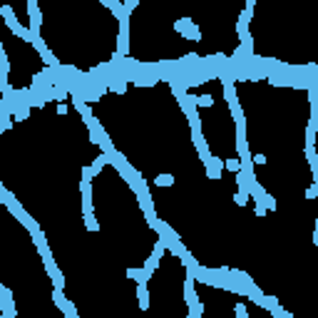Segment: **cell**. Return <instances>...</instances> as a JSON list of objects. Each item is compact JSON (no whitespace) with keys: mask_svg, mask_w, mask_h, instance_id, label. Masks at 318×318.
Listing matches in <instances>:
<instances>
[{"mask_svg":"<svg viewBox=\"0 0 318 318\" xmlns=\"http://www.w3.org/2000/svg\"><path fill=\"white\" fill-rule=\"evenodd\" d=\"M0 197H3V204H5V206H8L10 211H13V217H15V219H17L20 224H23V226H25V229L30 231V236L40 234V224H37V221H35V219H33L30 214H28V211H25V206L20 204V201H17V199H15V197H13L10 192H8L5 186H0Z\"/></svg>","mask_w":318,"mask_h":318,"instance_id":"cell-1","label":"cell"},{"mask_svg":"<svg viewBox=\"0 0 318 318\" xmlns=\"http://www.w3.org/2000/svg\"><path fill=\"white\" fill-rule=\"evenodd\" d=\"M0 15L5 17V25L13 30V35L23 37V40H28V42H33V40H35L33 30H30V28H25V25H20L17 20H15V15H13V8H10V5H3V8H0Z\"/></svg>","mask_w":318,"mask_h":318,"instance_id":"cell-2","label":"cell"},{"mask_svg":"<svg viewBox=\"0 0 318 318\" xmlns=\"http://www.w3.org/2000/svg\"><path fill=\"white\" fill-rule=\"evenodd\" d=\"M130 52V15L119 17V40H117V55L127 57Z\"/></svg>","mask_w":318,"mask_h":318,"instance_id":"cell-3","label":"cell"},{"mask_svg":"<svg viewBox=\"0 0 318 318\" xmlns=\"http://www.w3.org/2000/svg\"><path fill=\"white\" fill-rule=\"evenodd\" d=\"M194 284H197L194 271H189V268H186V279H184V301H186V306H189V308H197V306L201 303V301H199V296H197Z\"/></svg>","mask_w":318,"mask_h":318,"instance_id":"cell-4","label":"cell"},{"mask_svg":"<svg viewBox=\"0 0 318 318\" xmlns=\"http://www.w3.org/2000/svg\"><path fill=\"white\" fill-rule=\"evenodd\" d=\"M0 308H3L0 318H15V301H13V291L8 286H0Z\"/></svg>","mask_w":318,"mask_h":318,"instance_id":"cell-5","label":"cell"},{"mask_svg":"<svg viewBox=\"0 0 318 318\" xmlns=\"http://www.w3.org/2000/svg\"><path fill=\"white\" fill-rule=\"evenodd\" d=\"M174 30H177L179 35L189 37V40H199V37H201L199 28L194 25V20H189V17H184V20H177V23H174Z\"/></svg>","mask_w":318,"mask_h":318,"instance_id":"cell-6","label":"cell"},{"mask_svg":"<svg viewBox=\"0 0 318 318\" xmlns=\"http://www.w3.org/2000/svg\"><path fill=\"white\" fill-rule=\"evenodd\" d=\"M164 251H167V246H164L162 241H157V244H154V249H152V253H150V259H147V264H144L147 276H152V273L157 271V266H159V259L164 256Z\"/></svg>","mask_w":318,"mask_h":318,"instance_id":"cell-7","label":"cell"},{"mask_svg":"<svg viewBox=\"0 0 318 318\" xmlns=\"http://www.w3.org/2000/svg\"><path fill=\"white\" fill-rule=\"evenodd\" d=\"M52 299H55V306L65 313V318H80V313H77V308L72 306V301H67L65 296H62V291H55L52 293Z\"/></svg>","mask_w":318,"mask_h":318,"instance_id":"cell-8","label":"cell"},{"mask_svg":"<svg viewBox=\"0 0 318 318\" xmlns=\"http://www.w3.org/2000/svg\"><path fill=\"white\" fill-rule=\"evenodd\" d=\"M28 15H30V30L37 37L40 35V25H42V15H40V8H37V0H28Z\"/></svg>","mask_w":318,"mask_h":318,"instance_id":"cell-9","label":"cell"},{"mask_svg":"<svg viewBox=\"0 0 318 318\" xmlns=\"http://www.w3.org/2000/svg\"><path fill=\"white\" fill-rule=\"evenodd\" d=\"M80 192H82V211L92 214V186L90 182H80Z\"/></svg>","mask_w":318,"mask_h":318,"instance_id":"cell-10","label":"cell"},{"mask_svg":"<svg viewBox=\"0 0 318 318\" xmlns=\"http://www.w3.org/2000/svg\"><path fill=\"white\" fill-rule=\"evenodd\" d=\"M221 172H224V162H221L219 157H211V162L206 164V174H209V179H219Z\"/></svg>","mask_w":318,"mask_h":318,"instance_id":"cell-11","label":"cell"},{"mask_svg":"<svg viewBox=\"0 0 318 318\" xmlns=\"http://www.w3.org/2000/svg\"><path fill=\"white\" fill-rule=\"evenodd\" d=\"M311 130H318V92L311 90V119H308Z\"/></svg>","mask_w":318,"mask_h":318,"instance_id":"cell-12","label":"cell"},{"mask_svg":"<svg viewBox=\"0 0 318 318\" xmlns=\"http://www.w3.org/2000/svg\"><path fill=\"white\" fill-rule=\"evenodd\" d=\"M137 299H139V308H142V311L150 308V291H147V281H139V284H137Z\"/></svg>","mask_w":318,"mask_h":318,"instance_id":"cell-13","label":"cell"},{"mask_svg":"<svg viewBox=\"0 0 318 318\" xmlns=\"http://www.w3.org/2000/svg\"><path fill=\"white\" fill-rule=\"evenodd\" d=\"M306 159H308L311 172H313V186L318 189V154H316V150H306Z\"/></svg>","mask_w":318,"mask_h":318,"instance_id":"cell-14","label":"cell"},{"mask_svg":"<svg viewBox=\"0 0 318 318\" xmlns=\"http://www.w3.org/2000/svg\"><path fill=\"white\" fill-rule=\"evenodd\" d=\"M127 276L134 279L137 284H139V281H150V276H147V271H144V268H127Z\"/></svg>","mask_w":318,"mask_h":318,"instance_id":"cell-15","label":"cell"},{"mask_svg":"<svg viewBox=\"0 0 318 318\" xmlns=\"http://www.w3.org/2000/svg\"><path fill=\"white\" fill-rule=\"evenodd\" d=\"M84 226L87 231H100V221L95 219V214H84Z\"/></svg>","mask_w":318,"mask_h":318,"instance_id":"cell-16","label":"cell"},{"mask_svg":"<svg viewBox=\"0 0 318 318\" xmlns=\"http://www.w3.org/2000/svg\"><path fill=\"white\" fill-rule=\"evenodd\" d=\"M104 164H110V157H107V154H100V157H97V159L92 162V169H95V172L100 174V172H102V167H104Z\"/></svg>","mask_w":318,"mask_h":318,"instance_id":"cell-17","label":"cell"},{"mask_svg":"<svg viewBox=\"0 0 318 318\" xmlns=\"http://www.w3.org/2000/svg\"><path fill=\"white\" fill-rule=\"evenodd\" d=\"M154 182H157V186H172V184H174V177H172V174H159Z\"/></svg>","mask_w":318,"mask_h":318,"instance_id":"cell-18","label":"cell"},{"mask_svg":"<svg viewBox=\"0 0 318 318\" xmlns=\"http://www.w3.org/2000/svg\"><path fill=\"white\" fill-rule=\"evenodd\" d=\"M224 169H229V172H241V162L239 159H229V162H224Z\"/></svg>","mask_w":318,"mask_h":318,"instance_id":"cell-19","label":"cell"},{"mask_svg":"<svg viewBox=\"0 0 318 318\" xmlns=\"http://www.w3.org/2000/svg\"><path fill=\"white\" fill-rule=\"evenodd\" d=\"M92 177H97V172H95L92 167H84V169H82V182H90Z\"/></svg>","mask_w":318,"mask_h":318,"instance_id":"cell-20","label":"cell"},{"mask_svg":"<svg viewBox=\"0 0 318 318\" xmlns=\"http://www.w3.org/2000/svg\"><path fill=\"white\" fill-rule=\"evenodd\" d=\"M234 311H236V318H249V311H246V306H244V303H236V308H234Z\"/></svg>","mask_w":318,"mask_h":318,"instance_id":"cell-21","label":"cell"},{"mask_svg":"<svg viewBox=\"0 0 318 318\" xmlns=\"http://www.w3.org/2000/svg\"><path fill=\"white\" fill-rule=\"evenodd\" d=\"M137 5H139V3H137V0H124V13H127V15H130V13H132V10H134Z\"/></svg>","mask_w":318,"mask_h":318,"instance_id":"cell-22","label":"cell"},{"mask_svg":"<svg viewBox=\"0 0 318 318\" xmlns=\"http://www.w3.org/2000/svg\"><path fill=\"white\" fill-rule=\"evenodd\" d=\"M266 211H268V209H266L264 204H256V217H266Z\"/></svg>","mask_w":318,"mask_h":318,"instance_id":"cell-23","label":"cell"},{"mask_svg":"<svg viewBox=\"0 0 318 318\" xmlns=\"http://www.w3.org/2000/svg\"><path fill=\"white\" fill-rule=\"evenodd\" d=\"M306 197H308V199H316V197H318V189H316V186H311L308 192H306Z\"/></svg>","mask_w":318,"mask_h":318,"instance_id":"cell-24","label":"cell"},{"mask_svg":"<svg viewBox=\"0 0 318 318\" xmlns=\"http://www.w3.org/2000/svg\"><path fill=\"white\" fill-rule=\"evenodd\" d=\"M253 164H266V157H264V154H256V157H253Z\"/></svg>","mask_w":318,"mask_h":318,"instance_id":"cell-25","label":"cell"},{"mask_svg":"<svg viewBox=\"0 0 318 318\" xmlns=\"http://www.w3.org/2000/svg\"><path fill=\"white\" fill-rule=\"evenodd\" d=\"M313 244L318 246V219H316V229H313Z\"/></svg>","mask_w":318,"mask_h":318,"instance_id":"cell-26","label":"cell"}]
</instances>
